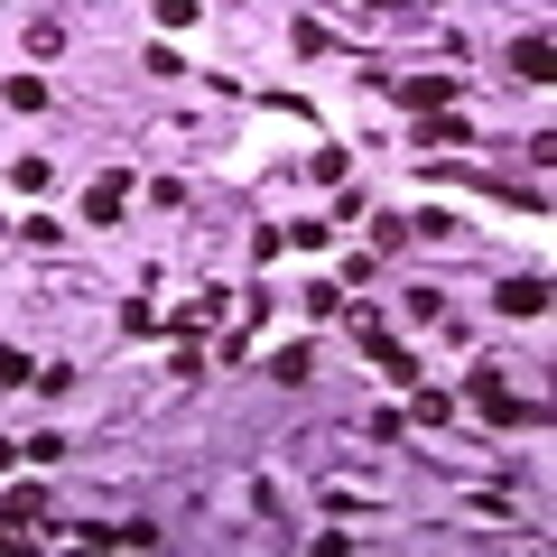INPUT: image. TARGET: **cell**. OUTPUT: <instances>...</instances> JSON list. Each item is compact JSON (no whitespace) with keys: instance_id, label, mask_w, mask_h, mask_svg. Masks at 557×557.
Masks as SVG:
<instances>
[{"instance_id":"ba28073f","label":"cell","mask_w":557,"mask_h":557,"mask_svg":"<svg viewBox=\"0 0 557 557\" xmlns=\"http://www.w3.org/2000/svg\"><path fill=\"white\" fill-rule=\"evenodd\" d=\"M307 372H317V362H307V344H288V354H270V381H288V391H298Z\"/></svg>"},{"instance_id":"52a82bcc","label":"cell","mask_w":557,"mask_h":557,"mask_svg":"<svg viewBox=\"0 0 557 557\" xmlns=\"http://www.w3.org/2000/svg\"><path fill=\"white\" fill-rule=\"evenodd\" d=\"M548 65H557L548 38H520V47H511V75H520V84H548Z\"/></svg>"},{"instance_id":"8992f818","label":"cell","mask_w":557,"mask_h":557,"mask_svg":"<svg viewBox=\"0 0 557 557\" xmlns=\"http://www.w3.org/2000/svg\"><path fill=\"white\" fill-rule=\"evenodd\" d=\"M399 102L409 112H446L456 102V75H399Z\"/></svg>"},{"instance_id":"8fae6325","label":"cell","mask_w":557,"mask_h":557,"mask_svg":"<svg viewBox=\"0 0 557 557\" xmlns=\"http://www.w3.org/2000/svg\"><path fill=\"white\" fill-rule=\"evenodd\" d=\"M149 10H159L168 28H186V20H196V10H205V0H149Z\"/></svg>"},{"instance_id":"7a4b0ae2","label":"cell","mask_w":557,"mask_h":557,"mask_svg":"<svg viewBox=\"0 0 557 557\" xmlns=\"http://www.w3.org/2000/svg\"><path fill=\"white\" fill-rule=\"evenodd\" d=\"M354 335H362V354H372V362H381L391 381H418V354H409V344H399V335H391L381 317H354Z\"/></svg>"},{"instance_id":"6da1fadb","label":"cell","mask_w":557,"mask_h":557,"mask_svg":"<svg viewBox=\"0 0 557 557\" xmlns=\"http://www.w3.org/2000/svg\"><path fill=\"white\" fill-rule=\"evenodd\" d=\"M465 399H474V409H483V418H493V428H539V418H548V409H539V399H520V391H511V381H502V372H493V362H483V372H474V381H465Z\"/></svg>"},{"instance_id":"277c9868","label":"cell","mask_w":557,"mask_h":557,"mask_svg":"<svg viewBox=\"0 0 557 557\" xmlns=\"http://www.w3.org/2000/svg\"><path fill=\"white\" fill-rule=\"evenodd\" d=\"M121 205H131V168H112V177L84 186V223H121Z\"/></svg>"},{"instance_id":"5b68a950","label":"cell","mask_w":557,"mask_h":557,"mask_svg":"<svg viewBox=\"0 0 557 557\" xmlns=\"http://www.w3.org/2000/svg\"><path fill=\"white\" fill-rule=\"evenodd\" d=\"M418 149H474V121H465L456 102H446V112H428V121H418Z\"/></svg>"},{"instance_id":"30bf717a","label":"cell","mask_w":557,"mask_h":557,"mask_svg":"<svg viewBox=\"0 0 557 557\" xmlns=\"http://www.w3.org/2000/svg\"><path fill=\"white\" fill-rule=\"evenodd\" d=\"M0 94L20 102V112H47V84H38V75H10V84H0Z\"/></svg>"},{"instance_id":"9c48e42d","label":"cell","mask_w":557,"mask_h":557,"mask_svg":"<svg viewBox=\"0 0 557 557\" xmlns=\"http://www.w3.org/2000/svg\"><path fill=\"white\" fill-rule=\"evenodd\" d=\"M20 381H38V362H28L20 344H0V391H20Z\"/></svg>"},{"instance_id":"3957f363","label":"cell","mask_w":557,"mask_h":557,"mask_svg":"<svg viewBox=\"0 0 557 557\" xmlns=\"http://www.w3.org/2000/svg\"><path fill=\"white\" fill-rule=\"evenodd\" d=\"M493 307H502V317H520V325H530V317H548V278H539V270L502 278V288H493Z\"/></svg>"}]
</instances>
